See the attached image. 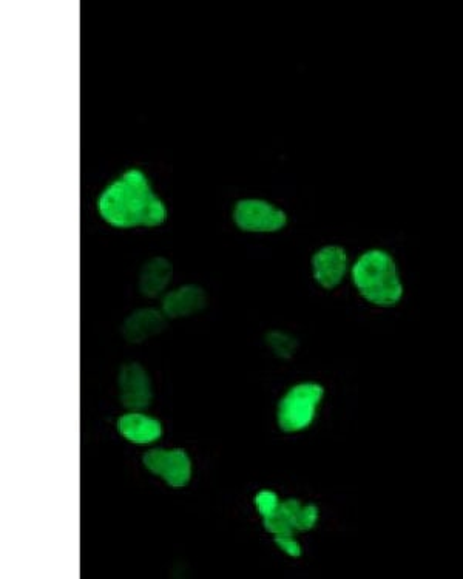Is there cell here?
<instances>
[{"label": "cell", "instance_id": "1", "mask_svg": "<svg viewBox=\"0 0 463 579\" xmlns=\"http://www.w3.org/2000/svg\"><path fill=\"white\" fill-rule=\"evenodd\" d=\"M99 215L119 229L146 226L155 227L167 217L163 201L152 192L146 175L138 169L122 173L98 200Z\"/></svg>", "mask_w": 463, "mask_h": 579}, {"label": "cell", "instance_id": "2", "mask_svg": "<svg viewBox=\"0 0 463 579\" xmlns=\"http://www.w3.org/2000/svg\"><path fill=\"white\" fill-rule=\"evenodd\" d=\"M351 280L360 297L376 308H396L405 295L397 261L385 249L363 252L352 265Z\"/></svg>", "mask_w": 463, "mask_h": 579}, {"label": "cell", "instance_id": "3", "mask_svg": "<svg viewBox=\"0 0 463 579\" xmlns=\"http://www.w3.org/2000/svg\"><path fill=\"white\" fill-rule=\"evenodd\" d=\"M325 390L314 382L298 383L278 405V425L284 433H298L311 427Z\"/></svg>", "mask_w": 463, "mask_h": 579}, {"label": "cell", "instance_id": "4", "mask_svg": "<svg viewBox=\"0 0 463 579\" xmlns=\"http://www.w3.org/2000/svg\"><path fill=\"white\" fill-rule=\"evenodd\" d=\"M234 220L244 232H277L288 223L283 210L263 200H243L237 203Z\"/></svg>", "mask_w": 463, "mask_h": 579}, {"label": "cell", "instance_id": "5", "mask_svg": "<svg viewBox=\"0 0 463 579\" xmlns=\"http://www.w3.org/2000/svg\"><path fill=\"white\" fill-rule=\"evenodd\" d=\"M142 461L153 475L163 478L173 488L189 484L192 462L184 450H152L144 454Z\"/></svg>", "mask_w": 463, "mask_h": 579}, {"label": "cell", "instance_id": "6", "mask_svg": "<svg viewBox=\"0 0 463 579\" xmlns=\"http://www.w3.org/2000/svg\"><path fill=\"white\" fill-rule=\"evenodd\" d=\"M315 282L325 289L337 288L345 280L349 258L342 246H325L311 260Z\"/></svg>", "mask_w": 463, "mask_h": 579}, {"label": "cell", "instance_id": "7", "mask_svg": "<svg viewBox=\"0 0 463 579\" xmlns=\"http://www.w3.org/2000/svg\"><path fill=\"white\" fill-rule=\"evenodd\" d=\"M119 390H121L122 405L129 410H144L152 402L149 376L138 363L122 366L121 373H119Z\"/></svg>", "mask_w": 463, "mask_h": 579}, {"label": "cell", "instance_id": "8", "mask_svg": "<svg viewBox=\"0 0 463 579\" xmlns=\"http://www.w3.org/2000/svg\"><path fill=\"white\" fill-rule=\"evenodd\" d=\"M167 320L164 312L158 309H139L133 312L122 326V334L127 342L142 343L156 336L166 328Z\"/></svg>", "mask_w": 463, "mask_h": 579}, {"label": "cell", "instance_id": "9", "mask_svg": "<svg viewBox=\"0 0 463 579\" xmlns=\"http://www.w3.org/2000/svg\"><path fill=\"white\" fill-rule=\"evenodd\" d=\"M204 306H206V292L195 285L175 289L163 300V312L170 319L197 314Z\"/></svg>", "mask_w": 463, "mask_h": 579}, {"label": "cell", "instance_id": "10", "mask_svg": "<svg viewBox=\"0 0 463 579\" xmlns=\"http://www.w3.org/2000/svg\"><path fill=\"white\" fill-rule=\"evenodd\" d=\"M118 430L133 444H152L158 441L163 428L158 420L141 413H130L118 420Z\"/></svg>", "mask_w": 463, "mask_h": 579}, {"label": "cell", "instance_id": "11", "mask_svg": "<svg viewBox=\"0 0 463 579\" xmlns=\"http://www.w3.org/2000/svg\"><path fill=\"white\" fill-rule=\"evenodd\" d=\"M173 268L166 258L156 257L142 266L139 277L141 294L149 298L158 297L172 280Z\"/></svg>", "mask_w": 463, "mask_h": 579}, {"label": "cell", "instance_id": "12", "mask_svg": "<svg viewBox=\"0 0 463 579\" xmlns=\"http://www.w3.org/2000/svg\"><path fill=\"white\" fill-rule=\"evenodd\" d=\"M266 342L281 359H291L297 351V340L289 334H284V332L274 331L267 334Z\"/></svg>", "mask_w": 463, "mask_h": 579}, {"label": "cell", "instance_id": "13", "mask_svg": "<svg viewBox=\"0 0 463 579\" xmlns=\"http://www.w3.org/2000/svg\"><path fill=\"white\" fill-rule=\"evenodd\" d=\"M318 518H320V510H318L317 505H301L297 518V532H309V530L314 529Z\"/></svg>", "mask_w": 463, "mask_h": 579}, {"label": "cell", "instance_id": "14", "mask_svg": "<svg viewBox=\"0 0 463 579\" xmlns=\"http://www.w3.org/2000/svg\"><path fill=\"white\" fill-rule=\"evenodd\" d=\"M255 505H257L258 512L263 518L274 515L277 508L280 507V499L274 491L264 490L258 493L255 498Z\"/></svg>", "mask_w": 463, "mask_h": 579}, {"label": "cell", "instance_id": "15", "mask_svg": "<svg viewBox=\"0 0 463 579\" xmlns=\"http://www.w3.org/2000/svg\"><path fill=\"white\" fill-rule=\"evenodd\" d=\"M274 541L278 549L291 558H300L301 553H303L300 542L295 539L294 535L275 536Z\"/></svg>", "mask_w": 463, "mask_h": 579}]
</instances>
